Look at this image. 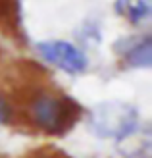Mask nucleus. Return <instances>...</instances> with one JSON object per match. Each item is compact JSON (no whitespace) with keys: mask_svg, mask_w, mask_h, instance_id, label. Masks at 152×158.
I'll return each mask as SVG.
<instances>
[{"mask_svg":"<svg viewBox=\"0 0 152 158\" xmlns=\"http://www.w3.org/2000/svg\"><path fill=\"white\" fill-rule=\"evenodd\" d=\"M10 114H12V110H10V104H8V100L2 93H0V123H6L8 120H10Z\"/></svg>","mask_w":152,"mask_h":158,"instance_id":"nucleus-6","label":"nucleus"},{"mask_svg":"<svg viewBox=\"0 0 152 158\" xmlns=\"http://www.w3.org/2000/svg\"><path fill=\"white\" fill-rule=\"evenodd\" d=\"M127 60L133 66H141V68H148L150 66V39H142L141 43H137L131 48V52L127 54Z\"/></svg>","mask_w":152,"mask_h":158,"instance_id":"nucleus-3","label":"nucleus"},{"mask_svg":"<svg viewBox=\"0 0 152 158\" xmlns=\"http://www.w3.org/2000/svg\"><path fill=\"white\" fill-rule=\"evenodd\" d=\"M148 4L145 2V0H131L129 2V8L125 10V14L129 15L131 21H141L142 18H146L148 15Z\"/></svg>","mask_w":152,"mask_h":158,"instance_id":"nucleus-4","label":"nucleus"},{"mask_svg":"<svg viewBox=\"0 0 152 158\" xmlns=\"http://www.w3.org/2000/svg\"><path fill=\"white\" fill-rule=\"evenodd\" d=\"M0 18L14 21V18H18V2L15 0H0Z\"/></svg>","mask_w":152,"mask_h":158,"instance_id":"nucleus-5","label":"nucleus"},{"mask_svg":"<svg viewBox=\"0 0 152 158\" xmlns=\"http://www.w3.org/2000/svg\"><path fill=\"white\" fill-rule=\"evenodd\" d=\"M37 48L43 54L44 60H48L50 64L58 66L60 69H64V72H68V73H81L87 68L85 54L69 43L46 41V43H39Z\"/></svg>","mask_w":152,"mask_h":158,"instance_id":"nucleus-2","label":"nucleus"},{"mask_svg":"<svg viewBox=\"0 0 152 158\" xmlns=\"http://www.w3.org/2000/svg\"><path fill=\"white\" fill-rule=\"evenodd\" d=\"M31 120L41 129L52 135H62L81 118V106L69 97L56 94H39L31 102Z\"/></svg>","mask_w":152,"mask_h":158,"instance_id":"nucleus-1","label":"nucleus"}]
</instances>
